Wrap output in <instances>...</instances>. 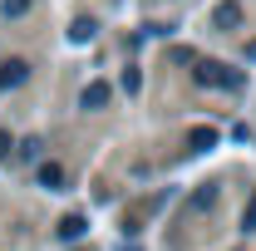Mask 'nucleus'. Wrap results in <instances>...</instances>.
<instances>
[{
  "instance_id": "obj_12",
  "label": "nucleus",
  "mask_w": 256,
  "mask_h": 251,
  "mask_svg": "<svg viewBox=\"0 0 256 251\" xmlns=\"http://www.w3.org/2000/svg\"><path fill=\"white\" fill-rule=\"evenodd\" d=\"M124 89H128V94H138V89H143V74H138V69H124Z\"/></svg>"
},
{
  "instance_id": "obj_13",
  "label": "nucleus",
  "mask_w": 256,
  "mask_h": 251,
  "mask_svg": "<svg viewBox=\"0 0 256 251\" xmlns=\"http://www.w3.org/2000/svg\"><path fill=\"white\" fill-rule=\"evenodd\" d=\"M10 153V133H5V128H0V158Z\"/></svg>"
},
{
  "instance_id": "obj_7",
  "label": "nucleus",
  "mask_w": 256,
  "mask_h": 251,
  "mask_svg": "<svg viewBox=\"0 0 256 251\" xmlns=\"http://www.w3.org/2000/svg\"><path fill=\"white\" fill-rule=\"evenodd\" d=\"M60 182H64V168H60V162H40V188L54 192Z\"/></svg>"
},
{
  "instance_id": "obj_4",
  "label": "nucleus",
  "mask_w": 256,
  "mask_h": 251,
  "mask_svg": "<svg viewBox=\"0 0 256 251\" xmlns=\"http://www.w3.org/2000/svg\"><path fill=\"white\" fill-rule=\"evenodd\" d=\"M188 148H192V153H207V148H217V128H192V133H188Z\"/></svg>"
},
{
  "instance_id": "obj_9",
  "label": "nucleus",
  "mask_w": 256,
  "mask_h": 251,
  "mask_svg": "<svg viewBox=\"0 0 256 251\" xmlns=\"http://www.w3.org/2000/svg\"><path fill=\"white\" fill-rule=\"evenodd\" d=\"M0 10H5V20H20L30 10V0H0Z\"/></svg>"
},
{
  "instance_id": "obj_3",
  "label": "nucleus",
  "mask_w": 256,
  "mask_h": 251,
  "mask_svg": "<svg viewBox=\"0 0 256 251\" xmlns=\"http://www.w3.org/2000/svg\"><path fill=\"white\" fill-rule=\"evenodd\" d=\"M212 25H217V30H236V25H242V5H236V0H222V5L212 10Z\"/></svg>"
},
{
  "instance_id": "obj_2",
  "label": "nucleus",
  "mask_w": 256,
  "mask_h": 251,
  "mask_svg": "<svg viewBox=\"0 0 256 251\" xmlns=\"http://www.w3.org/2000/svg\"><path fill=\"white\" fill-rule=\"evenodd\" d=\"M25 79H30V64L25 60H5L0 64V89H20Z\"/></svg>"
},
{
  "instance_id": "obj_5",
  "label": "nucleus",
  "mask_w": 256,
  "mask_h": 251,
  "mask_svg": "<svg viewBox=\"0 0 256 251\" xmlns=\"http://www.w3.org/2000/svg\"><path fill=\"white\" fill-rule=\"evenodd\" d=\"M84 232H89V222L79 217V212H69V217L60 222V236H64V242H79V236H84Z\"/></svg>"
},
{
  "instance_id": "obj_10",
  "label": "nucleus",
  "mask_w": 256,
  "mask_h": 251,
  "mask_svg": "<svg viewBox=\"0 0 256 251\" xmlns=\"http://www.w3.org/2000/svg\"><path fill=\"white\" fill-rule=\"evenodd\" d=\"M242 232H256V192H252V202H246V212H242Z\"/></svg>"
},
{
  "instance_id": "obj_11",
  "label": "nucleus",
  "mask_w": 256,
  "mask_h": 251,
  "mask_svg": "<svg viewBox=\"0 0 256 251\" xmlns=\"http://www.w3.org/2000/svg\"><path fill=\"white\" fill-rule=\"evenodd\" d=\"M212 202H217V188H202L197 197H192V207H197V212H202V207H212Z\"/></svg>"
},
{
  "instance_id": "obj_1",
  "label": "nucleus",
  "mask_w": 256,
  "mask_h": 251,
  "mask_svg": "<svg viewBox=\"0 0 256 251\" xmlns=\"http://www.w3.org/2000/svg\"><path fill=\"white\" fill-rule=\"evenodd\" d=\"M192 79L202 84V89H242V69H226L222 60H192Z\"/></svg>"
},
{
  "instance_id": "obj_14",
  "label": "nucleus",
  "mask_w": 256,
  "mask_h": 251,
  "mask_svg": "<svg viewBox=\"0 0 256 251\" xmlns=\"http://www.w3.org/2000/svg\"><path fill=\"white\" fill-rule=\"evenodd\" d=\"M246 54H252V60H256V40H252V44H246Z\"/></svg>"
},
{
  "instance_id": "obj_8",
  "label": "nucleus",
  "mask_w": 256,
  "mask_h": 251,
  "mask_svg": "<svg viewBox=\"0 0 256 251\" xmlns=\"http://www.w3.org/2000/svg\"><path fill=\"white\" fill-rule=\"evenodd\" d=\"M69 40H74V44H89V40H94V20H74Z\"/></svg>"
},
{
  "instance_id": "obj_6",
  "label": "nucleus",
  "mask_w": 256,
  "mask_h": 251,
  "mask_svg": "<svg viewBox=\"0 0 256 251\" xmlns=\"http://www.w3.org/2000/svg\"><path fill=\"white\" fill-rule=\"evenodd\" d=\"M104 104H108V84H104V79H94V84L84 89V108H104Z\"/></svg>"
}]
</instances>
